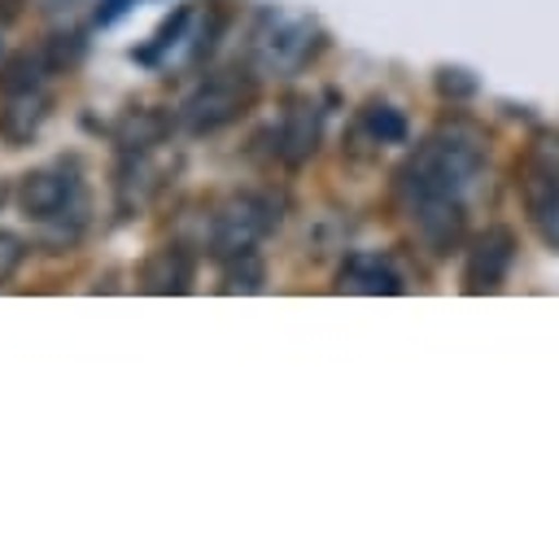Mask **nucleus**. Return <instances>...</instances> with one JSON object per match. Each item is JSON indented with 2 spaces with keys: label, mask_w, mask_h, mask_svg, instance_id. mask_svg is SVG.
<instances>
[{
  "label": "nucleus",
  "mask_w": 559,
  "mask_h": 555,
  "mask_svg": "<svg viewBox=\"0 0 559 555\" xmlns=\"http://www.w3.org/2000/svg\"><path fill=\"white\" fill-rule=\"evenodd\" d=\"M515 262V232L493 223L476 236V245L467 249V267H463V288L467 293H498L507 271Z\"/></svg>",
  "instance_id": "7"
},
{
  "label": "nucleus",
  "mask_w": 559,
  "mask_h": 555,
  "mask_svg": "<svg viewBox=\"0 0 559 555\" xmlns=\"http://www.w3.org/2000/svg\"><path fill=\"white\" fill-rule=\"evenodd\" d=\"M17 205L26 219H66V214H79L83 210V184L70 166H39L22 179L17 188Z\"/></svg>",
  "instance_id": "6"
},
{
  "label": "nucleus",
  "mask_w": 559,
  "mask_h": 555,
  "mask_svg": "<svg viewBox=\"0 0 559 555\" xmlns=\"http://www.w3.org/2000/svg\"><path fill=\"white\" fill-rule=\"evenodd\" d=\"M22 258H26L22 240H17V236H9V232H0V284L22 267Z\"/></svg>",
  "instance_id": "16"
},
{
  "label": "nucleus",
  "mask_w": 559,
  "mask_h": 555,
  "mask_svg": "<svg viewBox=\"0 0 559 555\" xmlns=\"http://www.w3.org/2000/svg\"><path fill=\"white\" fill-rule=\"evenodd\" d=\"M135 4H148V0H100V4H96V22H100V26H114V22L127 17Z\"/></svg>",
  "instance_id": "17"
},
{
  "label": "nucleus",
  "mask_w": 559,
  "mask_h": 555,
  "mask_svg": "<svg viewBox=\"0 0 559 555\" xmlns=\"http://www.w3.org/2000/svg\"><path fill=\"white\" fill-rule=\"evenodd\" d=\"M280 223V201L266 192H236L214 210L210 223V253L223 262H236L253 253V245Z\"/></svg>",
  "instance_id": "3"
},
{
  "label": "nucleus",
  "mask_w": 559,
  "mask_h": 555,
  "mask_svg": "<svg viewBox=\"0 0 559 555\" xmlns=\"http://www.w3.org/2000/svg\"><path fill=\"white\" fill-rule=\"evenodd\" d=\"M515 192L542 240L559 249V135H537L528 144L515 162Z\"/></svg>",
  "instance_id": "2"
},
{
  "label": "nucleus",
  "mask_w": 559,
  "mask_h": 555,
  "mask_svg": "<svg viewBox=\"0 0 559 555\" xmlns=\"http://www.w3.org/2000/svg\"><path fill=\"white\" fill-rule=\"evenodd\" d=\"M437 92L450 96V101H463V96L476 92V79H472L467 70H459V66H441V70H437Z\"/></svg>",
  "instance_id": "14"
},
{
  "label": "nucleus",
  "mask_w": 559,
  "mask_h": 555,
  "mask_svg": "<svg viewBox=\"0 0 559 555\" xmlns=\"http://www.w3.org/2000/svg\"><path fill=\"white\" fill-rule=\"evenodd\" d=\"M227 293H236V288H245V293H258L262 288V267L253 262V253H245L240 258V267H231L227 271V284H223Z\"/></svg>",
  "instance_id": "15"
},
{
  "label": "nucleus",
  "mask_w": 559,
  "mask_h": 555,
  "mask_svg": "<svg viewBox=\"0 0 559 555\" xmlns=\"http://www.w3.org/2000/svg\"><path fill=\"white\" fill-rule=\"evenodd\" d=\"M323 35L310 17H297V13H275L266 9L258 17V31H253V66L262 74H297L314 52H319Z\"/></svg>",
  "instance_id": "4"
},
{
  "label": "nucleus",
  "mask_w": 559,
  "mask_h": 555,
  "mask_svg": "<svg viewBox=\"0 0 559 555\" xmlns=\"http://www.w3.org/2000/svg\"><path fill=\"white\" fill-rule=\"evenodd\" d=\"M249 105H253V79L236 74V70H223V74H210L205 83L192 87V96L183 101V127L205 135V131H218V127L236 122Z\"/></svg>",
  "instance_id": "5"
},
{
  "label": "nucleus",
  "mask_w": 559,
  "mask_h": 555,
  "mask_svg": "<svg viewBox=\"0 0 559 555\" xmlns=\"http://www.w3.org/2000/svg\"><path fill=\"white\" fill-rule=\"evenodd\" d=\"M314 149H319V109H314V101H293L284 109V122L275 127V153L288 166H297Z\"/></svg>",
  "instance_id": "8"
},
{
  "label": "nucleus",
  "mask_w": 559,
  "mask_h": 555,
  "mask_svg": "<svg viewBox=\"0 0 559 555\" xmlns=\"http://www.w3.org/2000/svg\"><path fill=\"white\" fill-rule=\"evenodd\" d=\"M336 288L341 293H371V297H393V293H402V275L389 267V262H380L376 253H354V258H345V267H341V275H336Z\"/></svg>",
  "instance_id": "11"
},
{
  "label": "nucleus",
  "mask_w": 559,
  "mask_h": 555,
  "mask_svg": "<svg viewBox=\"0 0 559 555\" xmlns=\"http://www.w3.org/2000/svg\"><path fill=\"white\" fill-rule=\"evenodd\" d=\"M48 114V92L44 83L35 87H4V114H0V127L9 140H26Z\"/></svg>",
  "instance_id": "12"
},
{
  "label": "nucleus",
  "mask_w": 559,
  "mask_h": 555,
  "mask_svg": "<svg viewBox=\"0 0 559 555\" xmlns=\"http://www.w3.org/2000/svg\"><path fill=\"white\" fill-rule=\"evenodd\" d=\"M362 127H367L380 144H402V140L411 135L402 109H393V105H384V101H371V105L362 109Z\"/></svg>",
  "instance_id": "13"
},
{
  "label": "nucleus",
  "mask_w": 559,
  "mask_h": 555,
  "mask_svg": "<svg viewBox=\"0 0 559 555\" xmlns=\"http://www.w3.org/2000/svg\"><path fill=\"white\" fill-rule=\"evenodd\" d=\"M192 253L179 245H162L144 267H140V288L144 293H188L192 284Z\"/></svg>",
  "instance_id": "10"
},
{
  "label": "nucleus",
  "mask_w": 559,
  "mask_h": 555,
  "mask_svg": "<svg viewBox=\"0 0 559 555\" xmlns=\"http://www.w3.org/2000/svg\"><path fill=\"white\" fill-rule=\"evenodd\" d=\"M411 223L432 253H450V245H459V236H463V205L459 201H424V205H411Z\"/></svg>",
  "instance_id": "9"
},
{
  "label": "nucleus",
  "mask_w": 559,
  "mask_h": 555,
  "mask_svg": "<svg viewBox=\"0 0 559 555\" xmlns=\"http://www.w3.org/2000/svg\"><path fill=\"white\" fill-rule=\"evenodd\" d=\"M485 135L463 127V122H450V127H437L432 135H424V144H415V153L402 162L397 170V192L411 205H424V201H459L476 175L485 170Z\"/></svg>",
  "instance_id": "1"
}]
</instances>
